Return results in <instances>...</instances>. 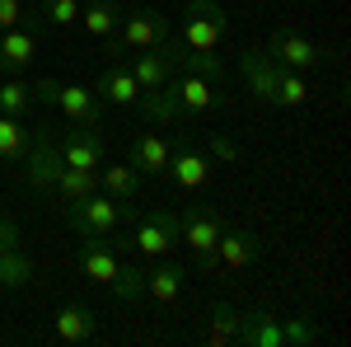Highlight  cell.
<instances>
[{
    "label": "cell",
    "instance_id": "obj_24",
    "mask_svg": "<svg viewBox=\"0 0 351 347\" xmlns=\"http://www.w3.org/2000/svg\"><path fill=\"white\" fill-rule=\"evenodd\" d=\"M183 277H188V272H183L178 263L150 267V272H145V295H155L160 305H173V300L183 295Z\"/></svg>",
    "mask_w": 351,
    "mask_h": 347
},
{
    "label": "cell",
    "instance_id": "obj_23",
    "mask_svg": "<svg viewBox=\"0 0 351 347\" xmlns=\"http://www.w3.org/2000/svg\"><path fill=\"white\" fill-rule=\"evenodd\" d=\"M173 56H178V71H192V76H202V80H211V85H225V61H220V52H192V47H183L173 38Z\"/></svg>",
    "mask_w": 351,
    "mask_h": 347
},
{
    "label": "cell",
    "instance_id": "obj_3",
    "mask_svg": "<svg viewBox=\"0 0 351 347\" xmlns=\"http://www.w3.org/2000/svg\"><path fill=\"white\" fill-rule=\"evenodd\" d=\"M33 104H52L61 108L75 127H99L104 117V99L84 85H61V80H38L33 85Z\"/></svg>",
    "mask_w": 351,
    "mask_h": 347
},
{
    "label": "cell",
    "instance_id": "obj_8",
    "mask_svg": "<svg viewBox=\"0 0 351 347\" xmlns=\"http://www.w3.org/2000/svg\"><path fill=\"white\" fill-rule=\"evenodd\" d=\"M281 61H271L267 56V47H243L239 52V76H243V85H248V94L253 99H263V104H271L276 108V85H281Z\"/></svg>",
    "mask_w": 351,
    "mask_h": 347
},
{
    "label": "cell",
    "instance_id": "obj_17",
    "mask_svg": "<svg viewBox=\"0 0 351 347\" xmlns=\"http://www.w3.org/2000/svg\"><path fill=\"white\" fill-rule=\"evenodd\" d=\"M33 56H38V38H33V28L14 24V28L0 33V71L19 76L24 66H33Z\"/></svg>",
    "mask_w": 351,
    "mask_h": 347
},
{
    "label": "cell",
    "instance_id": "obj_16",
    "mask_svg": "<svg viewBox=\"0 0 351 347\" xmlns=\"http://www.w3.org/2000/svg\"><path fill=\"white\" fill-rule=\"evenodd\" d=\"M173 94H178V104L188 108V113H211V108L225 104V94H220V85L202 80V76H192V71H178L173 76Z\"/></svg>",
    "mask_w": 351,
    "mask_h": 347
},
{
    "label": "cell",
    "instance_id": "obj_15",
    "mask_svg": "<svg viewBox=\"0 0 351 347\" xmlns=\"http://www.w3.org/2000/svg\"><path fill=\"white\" fill-rule=\"evenodd\" d=\"M117 249H112L108 235H80V267H84V277L89 282H104L108 287L112 277H117Z\"/></svg>",
    "mask_w": 351,
    "mask_h": 347
},
{
    "label": "cell",
    "instance_id": "obj_14",
    "mask_svg": "<svg viewBox=\"0 0 351 347\" xmlns=\"http://www.w3.org/2000/svg\"><path fill=\"white\" fill-rule=\"evenodd\" d=\"M169 155H173V146L160 132H141L132 141V150H127V164H132L141 179H160L164 169H169Z\"/></svg>",
    "mask_w": 351,
    "mask_h": 347
},
{
    "label": "cell",
    "instance_id": "obj_29",
    "mask_svg": "<svg viewBox=\"0 0 351 347\" xmlns=\"http://www.w3.org/2000/svg\"><path fill=\"white\" fill-rule=\"evenodd\" d=\"M108 287H112V295H117L122 305H136V300L145 295V272H141L136 263H117V277H112Z\"/></svg>",
    "mask_w": 351,
    "mask_h": 347
},
{
    "label": "cell",
    "instance_id": "obj_7",
    "mask_svg": "<svg viewBox=\"0 0 351 347\" xmlns=\"http://www.w3.org/2000/svg\"><path fill=\"white\" fill-rule=\"evenodd\" d=\"M267 56L271 61H281L286 71H319L328 61V52L319 47V43H309L304 33H295V28H271V38H267Z\"/></svg>",
    "mask_w": 351,
    "mask_h": 347
},
{
    "label": "cell",
    "instance_id": "obj_34",
    "mask_svg": "<svg viewBox=\"0 0 351 347\" xmlns=\"http://www.w3.org/2000/svg\"><path fill=\"white\" fill-rule=\"evenodd\" d=\"M24 24V0H0V33Z\"/></svg>",
    "mask_w": 351,
    "mask_h": 347
},
{
    "label": "cell",
    "instance_id": "obj_30",
    "mask_svg": "<svg viewBox=\"0 0 351 347\" xmlns=\"http://www.w3.org/2000/svg\"><path fill=\"white\" fill-rule=\"evenodd\" d=\"M28 108H33V85H28V80H5V85H0V113H10V117H28Z\"/></svg>",
    "mask_w": 351,
    "mask_h": 347
},
{
    "label": "cell",
    "instance_id": "obj_27",
    "mask_svg": "<svg viewBox=\"0 0 351 347\" xmlns=\"http://www.w3.org/2000/svg\"><path fill=\"white\" fill-rule=\"evenodd\" d=\"M61 202H80V197H89V192H99V174H89V169H61L56 174V188H52Z\"/></svg>",
    "mask_w": 351,
    "mask_h": 347
},
{
    "label": "cell",
    "instance_id": "obj_20",
    "mask_svg": "<svg viewBox=\"0 0 351 347\" xmlns=\"http://www.w3.org/2000/svg\"><path fill=\"white\" fill-rule=\"evenodd\" d=\"M169 179L178 188H188V192H197V188L211 179V155H202V150H173L169 155V169H164Z\"/></svg>",
    "mask_w": 351,
    "mask_h": 347
},
{
    "label": "cell",
    "instance_id": "obj_25",
    "mask_svg": "<svg viewBox=\"0 0 351 347\" xmlns=\"http://www.w3.org/2000/svg\"><path fill=\"white\" fill-rule=\"evenodd\" d=\"M136 188H141V174L132 164H104L99 169V192H108L112 202H136Z\"/></svg>",
    "mask_w": 351,
    "mask_h": 347
},
{
    "label": "cell",
    "instance_id": "obj_9",
    "mask_svg": "<svg viewBox=\"0 0 351 347\" xmlns=\"http://www.w3.org/2000/svg\"><path fill=\"white\" fill-rule=\"evenodd\" d=\"M56 150H61V164H71V169H89V174H99V164H104V155H108V146H104L99 127H71V132H61Z\"/></svg>",
    "mask_w": 351,
    "mask_h": 347
},
{
    "label": "cell",
    "instance_id": "obj_19",
    "mask_svg": "<svg viewBox=\"0 0 351 347\" xmlns=\"http://www.w3.org/2000/svg\"><path fill=\"white\" fill-rule=\"evenodd\" d=\"M94 94H99L104 104H112V108H136L141 104V85L132 80L127 66H108V71L99 76V85H94Z\"/></svg>",
    "mask_w": 351,
    "mask_h": 347
},
{
    "label": "cell",
    "instance_id": "obj_18",
    "mask_svg": "<svg viewBox=\"0 0 351 347\" xmlns=\"http://www.w3.org/2000/svg\"><path fill=\"white\" fill-rule=\"evenodd\" d=\"M141 113L155 122V127H173V122H183V117H192L188 108L178 104V94H173V85H160V89H141Z\"/></svg>",
    "mask_w": 351,
    "mask_h": 347
},
{
    "label": "cell",
    "instance_id": "obj_13",
    "mask_svg": "<svg viewBox=\"0 0 351 347\" xmlns=\"http://www.w3.org/2000/svg\"><path fill=\"white\" fill-rule=\"evenodd\" d=\"M253 258H258V235H253V230H243V225H220L216 267H225V272H243Z\"/></svg>",
    "mask_w": 351,
    "mask_h": 347
},
{
    "label": "cell",
    "instance_id": "obj_1",
    "mask_svg": "<svg viewBox=\"0 0 351 347\" xmlns=\"http://www.w3.org/2000/svg\"><path fill=\"white\" fill-rule=\"evenodd\" d=\"M112 56H127V52H145V47H160L173 38V19L155 10V5H136L132 14H122V24L112 33Z\"/></svg>",
    "mask_w": 351,
    "mask_h": 347
},
{
    "label": "cell",
    "instance_id": "obj_31",
    "mask_svg": "<svg viewBox=\"0 0 351 347\" xmlns=\"http://www.w3.org/2000/svg\"><path fill=\"white\" fill-rule=\"evenodd\" d=\"M309 104V80L300 71H281V85H276V108H300Z\"/></svg>",
    "mask_w": 351,
    "mask_h": 347
},
{
    "label": "cell",
    "instance_id": "obj_4",
    "mask_svg": "<svg viewBox=\"0 0 351 347\" xmlns=\"http://www.w3.org/2000/svg\"><path fill=\"white\" fill-rule=\"evenodd\" d=\"M132 216V202H112L108 192H89L80 202H66V225L75 235H112Z\"/></svg>",
    "mask_w": 351,
    "mask_h": 347
},
{
    "label": "cell",
    "instance_id": "obj_33",
    "mask_svg": "<svg viewBox=\"0 0 351 347\" xmlns=\"http://www.w3.org/2000/svg\"><path fill=\"white\" fill-rule=\"evenodd\" d=\"M0 249H24V230L14 225L10 212H0Z\"/></svg>",
    "mask_w": 351,
    "mask_h": 347
},
{
    "label": "cell",
    "instance_id": "obj_6",
    "mask_svg": "<svg viewBox=\"0 0 351 347\" xmlns=\"http://www.w3.org/2000/svg\"><path fill=\"white\" fill-rule=\"evenodd\" d=\"M61 169H66V164H61V150H56V132L47 127V122L33 127L28 150H24V183L33 188V192H52Z\"/></svg>",
    "mask_w": 351,
    "mask_h": 347
},
{
    "label": "cell",
    "instance_id": "obj_11",
    "mask_svg": "<svg viewBox=\"0 0 351 347\" xmlns=\"http://www.w3.org/2000/svg\"><path fill=\"white\" fill-rule=\"evenodd\" d=\"M127 71H132V80L141 85V89H160V85H169L173 76H178L173 38H169V43H160V47H145V52H136V61L127 66Z\"/></svg>",
    "mask_w": 351,
    "mask_h": 347
},
{
    "label": "cell",
    "instance_id": "obj_28",
    "mask_svg": "<svg viewBox=\"0 0 351 347\" xmlns=\"http://www.w3.org/2000/svg\"><path fill=\"white\" fill-rule=\"evenodd\" d=\"M28 136H33V127H24V117L0 113V160H24Z\"/></svg>",
    "mask_w": 351,
    "mask_h": 347
},
{
    "label": "cell",
    "instance_id": "obj_5",
    "mask_svg": "<svg viewBox=\"0 0 351 347\" xmlns=\"http://www.w3.org/2000/svg\"><path fill=\"white\" fill-rule=\"evenodd\" d=\"M220 221L206 202H192L188 212H178V240L197 254V267L202 272H216V240H220Z\"/></svg>",
    "mask_w": 351,
    "mask_h": 347
},
{
    "label": "cell",
    "instance_id": "obj_26",
    "mask_svg": "<svg viewBox=\"0 0 351 347\" xmlns=\"http://www.w3.org/2000/svg\"><path fill=\"white\" fill-rule=\"evenodd\" d=\"M33 282V258L24 249H0V291H19Z\"/></svg>",
    "mask_w": 351,
    "mask_h": 347
},
{
    "label": "cell",
    "instance_id": "obj_21",
    "mask_svg": "<svg viewBox=\"0 0 351 347\" xmlns=\"http://www.w3.org/2000/svg\"><path fill=\"white\" fill-rule=\"evenodd\" d=\"M80 24L89 38L108 43L112 33H117V24H122V5L117 0H89V5H80Z\"/></svg>",
    "mask_w": 351,
    "mask_h": 347
},
{
    "label": "cell",
    "instance_id": "obj_22",
    "mask_svg": "<svg viewBox=\"0 0 351 347\" xmlns=\"http://www.w3.org/2000/svg\"><path fill=\"white\" fill-rule=\"evenodd\" d=\"M239 328H243V310H234L230 300H211L206 343H211V347H230V343H239Z\"/></svg>",
    "mask_w": 351,
    "mask_h": 347
},
{
    "label": "cell",
    "instance_id": "obj_35",
    "mask_svg": "<svg viewBox=\"0 0 351 347\" xmlns=\"http://www.w3.org/2000/svg\"><path fill=\"white\" fill-rule=\"evenodd\" d=\"M211 160H239V146L230 136H211Z\"/></svg>",
    "mask_w": 351,
    "mask_h": 347
},
{
    "label": "cell",
    "instance_id": "obj_12",
    "mask_svg": "<svg viewBox=\"0 0 351 347\" xmlns=\"http://www.w3.org/2000/svg\"><path fill=\"white\" fill-rule=\"evenodd\" d=\"M99 328H104L99 310H89V305H80V300L61 305V310L52 315V333L61 338V343H94Z\"/></svg>",
    "mask_w": 351,
    "mask_h": 347
},
{
    "label": "cell",
    "instance_id": "obj_32",
    "mask_svg": "<svg viewBox=\"0 0 351 347\" xmlns=\"http://www.w3.org/2000/svg\"><path fill=\"white\" fill-rule=\"evenodd\" d=\"M38 19H43V24H52V28H71V24H80V0H43Z\"/></svg>",
    "mask_w": 351,
    "mask_h": 347
},
{
    "label": "cell",
    "instance_id": "obj_2",
    "mask_svg": "<svg viewBox=\"0 0 351 347\" xmlns=\"http://www.w3.org/2000/svg\"><path fill=\"white\" fill-rule=\"evenodd\" d=\"M225 33H230V14L220 10L216 0H188V10H183L173 38H178L183 47H192V52H216Z\"/></svg>",
    "mask_w": 351,
    "mask_h": 347
},
{
    "label": "cell",
    "instance_id": "obj_10",
    "mask_svg": "<svg viewBox=\"0 0 351 347\" xmlns=\"http://www.w3.org/2000/svg\"><path fill=\"white\" fill-rule=\"evenodd\" d=\"M173 240H178V212H169V207L150 212L132 235L136 254H145V258H164V254L173 249Z\"/></svg>",
    "mask_w": 351,
    "mask_h": 347
}]
</instances>
